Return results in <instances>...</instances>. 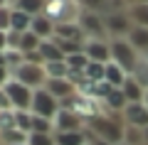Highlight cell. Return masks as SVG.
I'll list each match as a JSON object with an SVG mask.
<instances>
[{
    "instance_id": "cell-1",
    "label": "cell",
    "mask_w": 148,
    "mask_h": 145,
    "mask_svg": "<svg viewBox=\"0 0 148 145\" xmlns=\"http://www.w3.org/2000/svg\"><path fill=\"white\" fill-rule=\"evenodd\" d=\"M86 130L96 135V138L106 140L111 145H123V133H126V123H123L121 113H101L94 116L91 120H86Z\"/></svg>"
},
{
    "instance_id": "cell-2",
    "label": "cell",
    "mask_w": 148,
    "mask_h": 145,
    "mask_svg": "<svg viewBox=\"0 0 148 145\" xmlns=\"http://www.w3.org/2000/svg\"><path fill=\"white\" fill-rule=\"evenodd\" d=\"M82 12H84V7L79 5V0H47V5H45V15L54 25L79 22Z\"/></svg>"
},
{
    "instance_id": "cell-3",
    "label": "cell",
    "mask_w": 148,
    "mask_h": 145,
    "mask_svg": "<svg viewBox=\"0 0 148 145\" xmlns=\"http://www.w3.org/2000/svg\"><path fill=\"white\" fill-rule=\"evenodd\" d=\"M111 62L119 64L126 74H133L141 62V54L133 49V44L126 37H116V39H111Z\"/></svg>"
},
{
    "instance_id": "cell-4",
    "label": "cell",
    "mask_w": 148,
    "mask_h": 145,
    "mask_svg": "<svg viewBox=\"0 0 148 145\" xmlns=\"http://www.w3.org/2000/svg\"><path fill=\"white\" fill-rule=\"evenodd\" d=\"M12 79H17L20 84L37 91V88H45V84H47V71H45V64H27L25 62L22 67H17L12 71Z\"/></svg>"
},
{
    "instance_id": "cell-5",
    "label": "cell",
    "mask_w": 148,
    "mask_h": 145,
    "mask_svg": "<svg viewBox=\"0 0 148 145\" xmlns=\"http://www.w3.org/2000/svg\"><path fill=\"white\" fill-rule=\"evenodd\" d=\"M5 93L10 96V103H12V111H32V99H35V91L25 84H20L17 79H10L5 84Z\"/></svg>"
},
{
    "instance_id": "cell-6",
    "label": "cell",
    "mask_w": 148,
    "mask_h": 145,
    "mask_svg": "<svg viewBox=\"0 0 148 145\" xmlns=\"http://www.w3.org/2000/svg\"><path fill=\"white\" fill-rule=\"evenodd\" d=\"M104 25H106L109 39H116V37H128L133 20L128 15V10H111L109 15H104Z\"/></svg>"
},
{
    "instance_id": "cell-7",
    "label": "cell",
    "mask_w": 148,
    "mask_h": 145,
    "mask_svg": "<svg viewBox=\"0 0 148 145\" xmlns=\"http://www.w3.org/2000/svg\"><path fill=\"white\" fill-rule=\"evenodd\" d=\"M59 111H62L59 99H54L47 88H37V91H35V99H32V113H35V116H42V118L54 120Z\"/></svg>"
},
{
    "instance_id": "cell-8",
    "label": "cell",
    "mask_w": 148,
    "mask_h": 145,
    "mask_svg": "<svg viewBox=\"0 0 148 145\" xmlns=\"http://www.w3.org/2000/svg\"><path fill=\"white\" fill-rule=\"evenodd\" d=\"M79 27L84 30L86 39H109V35H106V25H104V15H99V12H82L79 17Z\"/></svg>"
},
{
    "instance_id": "cell-9",
    "label": "cell",
    "mask_w": 148,
    "mask_h": 145,
    "mask_svg": "<svg viewBox=\"0 0 148 145\" xmlns=\"http://www.w3.org/2000/svg\"><path fill=\"white\" fill-rule=\"evenodd\" d=\"M86 128V120L82 116H77L74 111L62 108L54 118V133H77V130H84Z\"/></svg>"
},
{
    "instance_id": "cell-10",
    "label": "cell",
    "mask_w": 148,
    "mask_h": 145,
    "mask_svg": "<svg viewBox=\"0 0 148 145\" xmlns=\"http://www.w3.org/2000/svg\"><path fill=\"white\" fill-rule=\"evenodd\" d=\"M84 54L91 62L109 64L111 62V39H86L84 42Z\"/></svg>"
},
{
    "instance_id": "cell-11",
    "label": "cell",
    "mask_w": 148,
    "mask_h": 145,
    "mask_svg": "<svg viewBox=\"0 0 148 145\" xmlns=\"http://www.w3.org/2000/svg\"><path fill=\"white\" fill-rule=\"evenodd\" d=\"M121 116H123L126 125H133V128H141V130L148 128V106L146 103H128Z\"/></svg>"
},
{
    "instance_id": "cell-12",
    "label": "cell",
    "mask_w": 148,
    "mask_h": 145,
    "mask_svg": "<svg viewBox=\"0 0 148 145\" xmlns=\"http://www.w3.org/2000/svg\"><path fill=\"white\" fill-rule=\"evenodd\" d=\"M45 88L52 93L54 99H59V101H64V99H69V96L77 93V86H74L69 79H47Z\"/></svg>"
},
{
    "instance_id": "cell-13",
    "label": "cell",
    "mask_w": 148,
    "mask_h": 145,
    "mask_svg": "<svg viewBox=\"0 0 148 145\" xmlns=\"http://www.w3.org/2000/svg\"><path fill=\"white\" fill-rule=\"evenodd\" d=\"M126 39L133 44V49H136L141 57L148 52V27H146V25H133Z\"/></svg>"
},
{
    "instance_id": "cell-14",
    "label": "cell",
    "mask_w": 148,
    "mask_h": 145,
    "mask_svg": "<svg viewBox=\"0 0 148 145\" xmlns=\"http://www.w3.org/2000/svg\"><path fill=\"white\" fill-rule=\"evenodd\" d=\"M54 27H57V25H54L47 15L32 17V32H35L40 39H52V37H54Z\"/></svg>"
},
{
    "instance_id": "cell-15",
    "label": "cell",
    "mask_w": 148,
    "mask_h": 145,
    "mask_svg": "<svg viewBox=\"0 0 148 145\" xmlns=\"http://www.w3.org/2000/svg\"><path fill=\"white\" fill-rule=\"evenodd\" d=\"M101 103H104V108L109 111V113H123V108L128 106V99L123 96L121 88H114V91H111Z\"/></svg>"
},
{
    "instance_id": "cell-16",
    "label": "cell",
    "mask_w": 148,
    "mask_h": 145,
    "mask_svg": "<svg viewBox=\"0 0 148 145\" xmlns=\"http://www.w3.org/2000/svg\"><path fill=\"white\" fill-rule=\"evenodd\" d=\"M121 91H123V96L128 99V103H143V99H146V88H143L133 76L126 79V84L121 86Z\"/></svg>"
},
{
    "instance_id": "cell-17",
    "label": "cell",
    "mask_w": 148,
    "mask_h": 145,
    "mask_svg": "<svg viewBox=\"0 0 148 145\" xmlns=\"http://www.w3.org/2000/svg\"><path fill=\"white\" fill-rule=\"evenodd\" d=\"M10 30L12 32H30L32 30V17L27 15V12H22V10H17V7H12V17H10ZM8 30V32H10Z\"/></svg>"
},
{
    "instance_id": "cell-18",
    "label": "cell",
    "mask_w": 148,
    "mask_h": 145,
    "mask_svg": "<svg viewBox=\"0 0 148 145\" xmlns=\"http://www.w3.org/2000/svg\"><path fill=\"white\" fill-rule=\"evenodd\" d=\"M40 54L45 57V64H47V62H62V59H67V57H64V52L59 49V44L54 39H42V44H40Z\"/></svg>"
},
{
    "instance_id": "cell-19",
    "label": "cell",
    "mask_w": 148,
    "mask_h": 145,
    "mask_svg": "<svg viewBox=\"0 0 148 145\" xmlns=\"http://www.w3.org/2000/svg\"><path fill=\"white\" fill-rule=\"evenodd\" d=\"M54 143L57 145H89L86 130H77V133H54Z\"/></svg>"
},
{
    "instance_id": "cell-20",
    "label": "cell",
    "mask_w": 148,
    "mask_h": 145,
    "mask_svg": "<svg viewBox=\"0 0 148 145\" xmlns=\"http://www.w3.org/2000/svg\"><path fill=\"white\" fill-rule=\"evenodd\" d=\"M128 76H131V74H126L121 67H119V64H114V62L106 64V81H109L114 88H121L123 84H126Z\"/></svg>"
},
{
    "instance_id": "cell-21",
    "label": "cell",
    "mask_w": 148,
    "mask_h": 145,
    "mask_svg": "<svg viewBox=\"0 0 148 145\" xmlns=\"http://www.w3.org/2000/svg\"><path fill=\"white\" fill-rule=\"evenodd\" d=\"M45 5H47V0H17L12 7L27 12L30 17H37V15H45Z\"/></svg>"
},
{
    "instance_id": "cell-22",
    "label": "cell",
    "mask_w": 148,
    "mask_h": 145,
    "mask_svg": "<svg viewBox=\"0 0 148 145\" xmlns=\"http://www.w3.org/2000/svg\"><path fill=\"white\" fill-rule=\"evenodd\" d=\"M45 71H47V79H67L69 76V64H67V59H62V62H47L45 64Z\"/></svg>"
},
{
    "instance_id": "cell-23",
    "label": "cell",
    "mask_w": 148,
    "mask_h": 145,
    "mask_svg": "<svg viewBox=\"0 0 148 145\" xmlns=\"http://www.w3.org/2000/svg\"><path fill=\"white\" fill-rule=\"evenodd\" d=\"M40 44H42V39L35 35V32H22V37H20V52L22 54H27V52H37L40 49Z\"/></svg>"
},
{
    "instance_id": "cell-24",
    "label": "cell",
    "mask_w": 148,
    "mask_h": 145,
    "mask_svg": "<svg viewBox=\"0 0 148 145\" xmlns=\"http://www.w3.org/2000/svg\"><path fill=\"white\" fill-rule=\"evenodd\" d=\"M30 140V133H22L20 128H12L8 130V133H3V140H0V145H22Z\"/></svg>"
},
{
    "instance_id": "cell-25",
    "label": "cell",
    "mask_w": 148,
    "mask_h": 145,
    "mask_svg": "<svg viewBox=\"0 0 148 145\" xmlns=\"http://www.w3.org/2000/svg\"><path fill=\"white\" fill-rule=\"evenodd\" d=\"M5 67L10 69V74L15 71L17 67H22V64H25V54L20 52V49H5Z\"/></svg>"
},
{
    "instance_id": "cell-26",
    "label": "cell",
    "mask_w": 148,
    "mask_h": 145,
    "mask_svg": "<svg viewBox=\"0 0 148 145\" xmlns=\"http://www.w3.org/2000/svg\"><path fill=\"white\" fill-rule=\"evenodd\" d=\"M123 145H146V135H143V130L141 128H133V125H126Z\"/></svg>"
},
{
    "instance_id": "cell-27",
    "label": "cell",
    "mask_w": 148,
    "mask_h": 145,
    "mask_svg": "<svg viewBox=\"0 0 148 145\" xmlns=\"http://www.w3.org/2000/svg\"><path fill=\"white\" fill-rule=\"evenodd\" d=\"M86 79L89 81H104L106 79V64L101 62H89V67H86Z\"/></svg>"
},
{
    "instance_id": "cell-28",
    "label": "cell",
    "mask_w": 148,
    "mask_h": 145,
    "mask_svg": "<svg viewBox=\"0 0 148 145\" xmlns=\"http://www.w3.org/2000/svg\"><path fill=\"white\" fill-rule=\"evenodd\" d=\"M128 15H131L133 25L148 27V5H128Z\"/></svg>"
},
{
    "instance_id": "cell-29",
    "label": "cell",
    "mask_w": 148,
    "mask_h": 145,
    "mask_svg": "<svg viewBox=\"0 0 148 145\" xmlns=\"http://www.w3.org/2000/svg\"><path fill=\"white\" fill-rule=\"evenodd\" d=\"M32 133H54V120L32 113Z\"/></svg>"
},
{
    "instance_id": "cell-30",
    "label": "cell",
    "mask_w": 148,
    "mask_h": 145,
    "mask_svg": "<svg viewBox=\"0 0 148 145\" xmlns=\"http://www.w3.org/2000/svg\"><path fill=\"white\" fill-rule=\"evenodd\" d=\"M17 128V116L15 111H0V133H8V130Z\"/></svg>"
},
{
    "instance_id": "cell-31",
    "label": "cell",
    "mask_w": 148,
    "mask_h": 145,
    "mask_svg": "<svg viewBox=\"0 0 148 145\" xmlns=\"http://www.w3.org/2000/svg\"><path fill=\"white\" fill-rule=\"evenodd\" d=\"M89 62H91V59L86 57L84 52H79V54H72V57H67V64H69V69H74V71H86Z\"/></svg>"
},
{
    "instance_id": "cell-32",
    "label": "cell",
    "mask_w": 148,
    "mask_h": 145,
    "mask_svg": "<svg viewBox=\"0 0 148 145\" xmlns=\"http://www.w3.org/2000/svg\"><path fill=\"white\" fill-rule=\"evenodd\" d=\"M79 5L84 7L86 12H99L101 15V12L111 5V0H79Z\"/></svg>"
},
{
    "instance_id": "cell-33",
    "label": "cell",
    "mask_w": 148,
    "mask_h": 145,
    "mask_svg": "<svg viewBox=\"0 0 148 145\" xmlns=\"http://www.w3.org/2000/svg\"><path fill=\"white\" fill-rule=\"evenodd\" d=\"M131 76H133V79H136V81H138V84H141V86L148 91V62H146L143 57H141V62H138L136 71H133Z\"/></svg>"
},
{
    "instance_id": "cell-34",
    "label": "cell",
    "mask_w": 148,
    "mask_h": 145,
    "mask_svg": "<svg viewBox=\"0 0 148 145\" xmlns=\"http://www.w3.org/2000/svg\"><path fill=\"white\" fill-rule=\"evenodd\" d=\"M17 116V128L22 133H32V111H15Z\"/></svg>"
},
{
    "instance_id": "cell-35",
    "label": "cell",
    "mask_w": 148,
    "mask_h": 145,
    "mask_svg": "<svg viewBox=\"0 0 148 145\" xmlns=\"http://www.w3.org/2000/svg\"><path fill=\"white\" fill-rule=\"evenodd\" d=\"M27 145H57V143H54V133H30Z\"/></svg>"
},
{
    "instance_id": "cell-36",
    "label": "cell",
    "mask_w": 148,
    "mask_h": 145,
    "mask_svg": "<svg viewBox=\"0 0 148 145\" xmlns=\"http://www.w3.org/2000/svg\"><path fill=\"white\" fill-rule=\"evenodd\" d=\"M10 17H12V5L0 7V30H3V32L10 30Z\"/></svg>"
},
{
    "instance_id": "cell-37",
    "label": "cell",
    "mask_w": 148,
    "mask_h": 145,
    "mask_svg": "<svg viewBox=\"0 0 148 145\" xmlns=\"http://www.w3.org/2000/svg\"><path fill=\"white\" fill-rule=\"evenodd\" d=\"M25 62L27 64H45V57L40 54V49H37V52H27L25 54Z\"/></svg>"
},
{
    "instance_id": "cell-38",
    "label": "cell",
    "mask_w": 148,
    "mask_h": 145,
    "mask_svg": "<svg viewBox=\"0 0 148 145\" xmlns=\"http://www.w3.org/2000/svg\"><path fill=\"white\" fill-rule=\"evenodd\" d=\"M12 103H10V96L5 93V88H0V111H10Z\"/></svg>"
},
{
    "instance_id": "cell-39",
    "label": "cell",
    "mask_w": 148,
    "mask_h": 145,
    "mask_svg": "<svg viewBox=\"0 0 148 145\" xmlns=\"http://www.w3.org/2000/svg\"><path fill=\"white\" fill-rule=\"evenodd\" d=\"M10 79H12V74H10V69H8V67H0V88L5 86V84L10 81Z\"/></svg>"
},
{
    "instance_id": "cell-40",
    "label": "cell",
    "mask_w": 148,
    "mask_h": 145,
    "mask_svg": "<svg viewBox=\"0 0 148 145\" xmlns=\"http://www.w3.org/2000/svg\"><path fill=\"white\" fill-rule=\"evenodd\" d=\"M8 49V32L0 30V52H5Z\"/></svg>"
},
{
    "instance_id": "cell-41",
    "label": "cell",
    "mask_w": 148,
    "mask_h": 145,
    "mask_svg": "<svg viewBox=\"0 0 148 145\" xmlns=\"http://www.w3.org/2000/svg\"><path fill=\"white\" fill-rule=\"evenodd\" d=\"M131 5H148V0H131Z\"/></svg>"
},
{
    "instance_id": "cell-42",
    "label": "cell",
    "mask_w": 148,
    "mask_h": 145,
    "mask_svg": "<svg viewBox=\"0 0 148 145\" xmlns=\"http://www.w3.org/2000/svg\"><path fill=\"white\" fill-rule=\"evenodd\" d=\"M0 67H5V54L0 52Z\"/></svg>"
},
{
    "instance_id": "cell-43",
    "label": "cell",
    "mask_w": 148,
    "mask_h": 145,
    "mask_svg": "<svg viewBox=\"0 0 148 145\" xmlns=\"http://www.w3.org/2000/svg\"><path fill=\"white\" fill-rule=\"evenodd\" d=\"M143 135H146V145H148V128H146V130H143Z\"/></svg>"
},
{
    "instance_id": "cell-44",
    "label": "cell",
    "mask_w": 148,
    "mask_h": 145,
    "mask_svg": "<svg viewBox=\"0 0 148 145\" xmlns=\"http://www.w3.org/2000/svg\"><path fill=\"white\" fill-rule=\"evenodd\" d=\"M143 103H146V106H148V91H146V99H143Z\"/></svg>"
},
{
    "instance_id": "cell-45",
    "label": "cell",
    "mask_w": 148,
    "mask_h": 145,
    "mask_svg": "<svg viewBox=\"0 0 148 145\" xmlns=\"http://www.w3.org/2000/svg\"><path fill=\"white\" fill-rule=\"evenodd\" d=\"M143 59H146V62H148V52H146V54H143Z\"/></svg>"
},
{
    "instance_id": "cell-46",
    "label": "cell",
    "mask_w": 148,
    "mask_h": 145,
    "mask_svg": "<svg viewBox=\"0 0 148 145\" xmlns=\"http://www.w3.org/2000/svg\"><path fill=\"white\" fill-rule=\"evenodd\" d=\"M15 3H17V0H10V5H15Z\"/></svg>"
},
{
    "instance_id": "cell-47",
    "label": "cell",
    "mask_w": 148,
    "mask_h": 145,
    "mask_svg": "<svg viewBox=\"0 0 148 145\" xmlns=\"http://www.w3.org/2000/svg\"><path fill=\"white\" fill-rule=\"evenodd\" d=\"M0 140H3V133H0Z\"/></svg>"
},
{
    "instance_id": "cell-48",
    "label": "cell",
    "mask_w": 148,
    "mask_h": 145,
    "mask_svg": "<svg viewBox=\"0 0 148 145\" xmlns=\"http://www.w3.org/2000/svg\"><path fill=\"white\" fill-rule=\"evenodd\" d=\"M22 145H27V143H22Z\"/></svg>"
}]
</instances>
